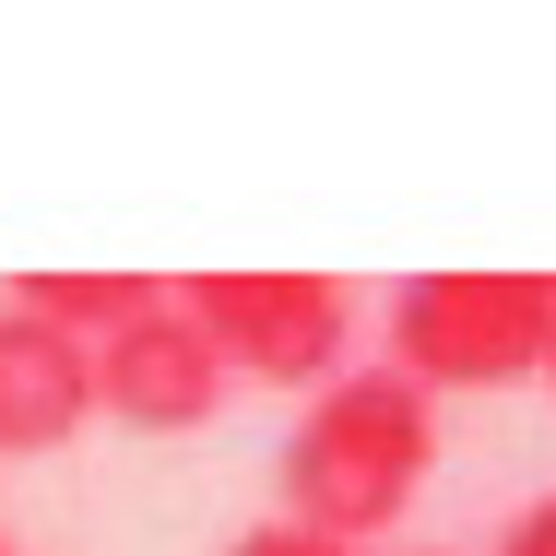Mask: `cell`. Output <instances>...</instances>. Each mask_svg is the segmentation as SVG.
Wrapping results in <instances>:
<instances>
[{
  "label": "cell",
  "mask_w": 556,
  "mask_h": 556,
  "mask_svg": "<svg viewBox=\"0 0 556 556\" xmlns=\"http://www.w3.org/2000/svg\"><path fill=\"white\" fill-rule=\"evenodd\" d=\"M96 427V343L0 308V450H60Z\"/></svg>",
  "instance_id": "cell-5"
},
{
  "label": "cell",
  "mask_w": 556,
  "mask_h": 556,
  "mask_svg": "<svg viewBox=\"0 0 556 556\" xmlns=\"http://www.w3.org/2000/svg\"><path fill=\"white\" fill-rule=\"evenodd\" d=\"M391 355L427 403L450 391H521L545 379V343H556V273H415L391 296Z\"/></svg>",
  "instance_id": "cell-2"
},
{
  "label": "cell",
  "mask_w": 556,
  "mask_h": 556,
  "mask_svg": "<svg viewBox=\"0 0 556 556\" xmlns=\"http://www.w3.org/2000/svg\"><path fill=\"white\" fill-rule=\"evenodd\" d=\"M225 355L202 343V320L178 308V296H154L142 320H118L96 343V415L118 427H142V439H190V427H214L225 415Z\"/></svg>",
  "instance_id": "cell-4"
},
{
  "label": "cell",
  "mask_w": 556,
  "mask_h": 556,
  "mask_svg": "<svg viewBox=\"0 0 556 556\" xmlns=\"http://www.w3.org/2000/svg\"><path fill=\"white\" fill-rule=\"evenodd\" d=\"M178 308L202 320L225 379H261V391H332L355 367V296L332 273H190Z\"/></svg>",
  "instance_id": "cell-3"
},
{
  "label": "cell",
  "mask_w": 556,
  "mask_h": 556,
  "mask_svg": "<svg viewBox=\"0 0 556 556\" xmlns=\"http://www.w3.org/2000/svg\"><path fill=\"white\" fill-rule=\"evenodd\" d=\"M497 556H556V485L533 497V509H509V533H497Z\"/></svg>",
  "instance_id": "cell-8"
},
{
  "label": "cell",
  "mask_w": 556,
  "mask_h": 556,
  "mask_svg": "<svg viewBox=\"0 0 556 556\" xmlns=\"http://www.w3.org/2000/svg\"><path fill=\"white\" fill-rule=\"evenodd\" d=\"M545 379H556V343H545Z\"/></svg>",
  "instance_id": "cell-9"
},
{
  "label": "cell",
  "mask_w": 556,
  "mask_h": 556,
  "mask_svg": "<svg viewBox=\"0 0 556 556\" xmlns=\"http://www.w3.org/2000/svg\"><path fill=\"white\" fill-rule=\"evenodd\" d=\"M0 308H24V320H48V332H72V343H108L118 320L154 308V273H12Z\"/></svg>",
  "instance_id": "cell-6"
},
{
  "label": "cell",
  "mask_w": 556,
  "mask_h": 556,
  "mask_svg": "<svg viewBox=\"0 0 556 556\" xmlns=\"http://www.w3.org/2000/svg\"><path fill=\"white\" fill-rule=\"evenodd\" d=\"M427 473H439V403L403 367H343L285 427V521L332 545H379L427 497Z\"/></svg>",
  "instance_id": "cell-1"
},
{
  "label": "cell",
  "mask_w": 556,
  "mask_h": 556,
  "mask_svg": "<svg viewBox=\"0 0 556 556\" xmlns=\"http://www.w3.org/2000/svg\"><path fill=\"white\" fill-rule=\"evenodd\" d=\"M0 556H24V545H0Z\"/></svg>",
  "instance_id": "cell-10"
},
{
  "label": "cell",
  "mask_w": 556,
  "mask_h": 556,
  "mask_svg": "<svg viewBox=\"0 0 556 556\" xmlns=\"http://www.w3.org/2000/svg\"><path fill=\"white\" fill-rule=\"evenodd\" d=\"M225 556H367V545H332V533H308V521H285V509H273V521H249Z\"/></svg>",
  "instance_id": "cell-7"
}]
</instances>
